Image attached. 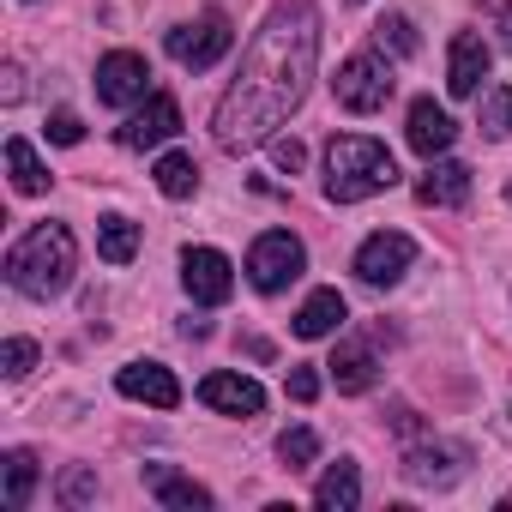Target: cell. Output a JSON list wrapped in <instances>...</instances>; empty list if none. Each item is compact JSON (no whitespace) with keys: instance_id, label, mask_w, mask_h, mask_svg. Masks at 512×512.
<instances>
[{"instance_id":"1","label":"cell","mask_w":512,"mask_h":512,"mask_svg":"<svg viewBox=\"0 0 512 512\" xmlns=\"http://www.w3.org/2000/svg\"><path fill=\"white\" fill-rule=\"evenodd\" d=\"M314 67H320V13L308 0H284L253 31V43L241 49V73L229 79V91L211 109L217 151L241 157V151L272 145L284 133V121L308 103Z\"/></svg>"},{"instance_id":"2","label":"cell","mask_w":512,"mask_h":512,"mask_svg":"<svg viewBox=\"0 0 512 512\" xmlns=\"http://www.w3.org/2000/svg\"><path fill=\"white\" fill-rule=\"evenodd\" d=\"M73 266H79V247H73V229L67 223H31L13 253H7V284L31 302H49L73 284Z\"/></svg>"},{"instance_id":"3","label":"cell","mask_w":512,"mask_h":512,"mask_svg":"<svg viewBox=\"0 0 512 512\" xmlns=\"http://www.w3.org/2000/svg\"><path fill=\"white\" fill-rule=\"evenodd\" d=\"M398 181V163L380 139L368 133H338L326 145V199L332 205H362L374 193H386Z\"/></svg>"},{"instance_id":"4","label":"cell","mask_w":512,"mask_h":512,"mask_svg":"<svg viewBox=\"0 0 512 512\" xmlns=\"http://www.w3.org/2000/svg\"><path fill=\"white\" fill-rule=\"evenodd\" d=\"M302 272H308V247H302L290 229H266V235H253V247H247V284L260 290V296L290 290Z\"/></svg>"},{"instance_id":"5","label":"cell","mask_w":512,"mask_h":512,"mask_svg":"<svg viewBox=\"0 0 512 512\" xmlns=\"http://www.w3.org/2000/svg\"><path fill=\"white\" fill-rule=\"evenodd\" d=\"M229 43H235V31H229L223 13H199V19H187V25H175V31L163 37L169 61L187 67V73H211V67L229 55Z\"/></svg>"},{"instance_id":"6","label":"cell","mask_w":512,"mask_h":512,"mask_svg":"<svg viewBox=\"0 0 512 512\" xmlns=\"http://www.w3.org/2000/svg\"><path fill=\"white\" fill-rule=\"evenodd\" d=\"M332 91H338V103H344L350 115H374V109H386V103H392L398 79H392V61L368 49V55H350V61L338 67Z\"/></svg>"},{"instance_id":"7","label":"cell","mask_w":512,"mask_h":512,"mask_svg":"<svg viewBox=\"0 0 512 512\" xmlns=\"http://www.w3.org/2000/svg\"><path fill=\"white\" fill-rule=\"evenodd\" d=\"M410 266H416V241L398 235V229H374V235L356 247V278L374 284V290H392Z\"/></svg>"},{"instance_id":"8","label":"cell","mask_w":512,"mask_h":512,"mask_svg":"<svg viewBox=\"0 0 512 512\" xmlns=\"http://www.w3.org/2000/svg\"><path fill=\"white\" fill-rule=\"evenodd\" d=\"M145 97H151V67H145V55L115 49V55L97 61V103L133 109V103H145Z\"/></svg>"},{"instance_id":"9","label":"cell","mask_w":512,"mask_h":512,"mask_svg":"<svg viewBox=\"0 0 512 512\" xmlns=\"http://www.w3.org/2000/svg\"><path fill=\"white\" fill-rule=\"evenodd\" d=\"M181 284L199 308H223L229 290H235V266H229V253L217 247H187L181 253Z\"/></svg>"},{"instance_id":"10","label":"cell","mask_w":512,"mask_h":512,"mask_svg":"<svg viewBox=\"0 0 512 512\" xmlns=\"http://www.w3.org/2000/svg\"><path fill=\"white\" fill-rule=\"evenodd\" d=\"M181 133V103L169 91H151L127 121H121V145L127 151H151V145H169Z\"/></svg>"},{"instance_id":"11","label":"cell","mask_w":512,"mask_h":512,"mask_svg":"<svg viewBox=\"0 0 512 512\" xmlns=\"http://www.w3.org/2000/svg\"><path fill=\"white\" fill-rule=\"evenodd\" d=\"M199 404L217 410V416H260L266 410V386L260 380H247V374H205L199 380Z\"/></svg>"},{"instance_id":"12","label":"cell","mask_w":512,"mask_h":512,"mask_svg":"<svg viewBox=\"0 0 512 512\" xmlns=\"http://www.w3.org/2000/svg\"><path fill=\"white\" fill-rule=\"evenodd\" d=\"M464 464H470V452L464 446H446V440H422V446L404 452V476L416 488H452L464 476Z\"/></svg>"},{"instance_id":"13","label":"cell","mask_w":512,"mask_h":512,"mask_svg":"<svg viewBox=\"0 0 512 512\" xmlns=\"http://www.w3.org/2000/svg\"><path fill=\"white\" fill-rule=\"evenodd\" d=\"M115 392L133 398V404H151V410H175L181 404V386H175V374L163 362H127L115 374Z\"/></svg>"},{"instance_id":"14","label":"cell","mask_w":512,"mask_h":512,"mask_svg":"<svg viewBox=\"0 0 512 512\" xmlns=\"http://www.w3.org/2000/svg\"><path fill=\"white\" fill-rule=\"evenodd\" d=\"M404 139H410V151H422V157H446L452 139H458V121H452L434 97H416V103H410V127H404Z\"/></svg>"},{"instance_id":"15","label":"cell","mask_w":512,"mask_h":512,"mask_svg":"<svg viewBox=\"0 0 512 512\" xmlns=\"http://www.w3.org/2000/svg\"><path fill=\"white\" fill-rule=\"evenodd\" d=\"M488 79V43L476 31H458L452 37V55H446V91L452 97H476Z\"/></svg>"},{"instance_id":"16","label":"cell","mask_w":512,"mask_h":512,"mask_svg":"<svg viewBox=\"0 0 512 512\" xmlns=\"http://www.w3.org/2000/svg\"><path fill=\"white\" fill-rule=\"evenodd\" d=\"M416 199H422V205H440V211L464 205V199H470V169H464L458 157H428V169H422V181H416Z\"/></svg>"},{"instance_id":"17","label":"cell","mask_w":512,"mask_h":512,"mask_svg":"<svg viewBox=\"0 0 512 512\" xmlns=\"http://www.w3.org/2000/svg\"><path fill=\"white\" fill-rule=\"evenodd\" d=\"M332 380H338V392H368L374 380H380V356H374V344L368 338H344L338 350H332Z\"/></svg>"},{"instance_id":"18","label":"cell","mask_w":512,"mask_h":512,"mask_svg":"<svg viewBox=\"0 0 512 512\" xmlns=\"http://www.w3.org/2000/svg\"><path fill=\"white\" fill-rule=\"evenodd\" d=\"M344 320H350V308H344V296L338 290H314L308 302H302V314H296V338H332V332H344Z\"/></svg>"},{"instance_id":"19","label":"cell","mask_w":512,"mask_h":512,"mask_svg":"<svg viewBox=\"0 0 512 512\" xmlns=\"http://www.w3.org/2000/svg\"><path fill=\"white\" fill-rule=\"evenodd\" d=\"M314 506H320V512H356V506H362V476H356V464H350V458H338V464L320 476Z\"/></svg>"},{"instance_id":"20","label":"cell","mask_w":512,"mask_h":512,"mask_svg":"<svg viewBox=\"0 0 512 512\" xmlns=\"http://www.w3.org/2000/svg\"><path fill=\"white\" fill-rule=\"evenodd\" d=\"M145 488H151L163 506H181V512H205V506H211V488H199V482L175 476L169 464H151V470H145Z\"/></svg>"},{"instance_id":"21","label":"cell","mask_w":512,"mask_h":512,"mask_svg":"<svg viewBox=\"0 0 512 512\" xmlns=\"http://www.w3.org/2000/svg\"><path fill=\"white\" fill-rule=\"evenodd\" d=\"M97 253H103L109 266H127L133 253H139V223H133V217H121V211L97 217Z\"/></svg>"},{"instance_id":"22","label":"cell","mask_w":512,"mask_h":512,"mask_svg":"<svg viewBox=\"0 0 512 512\" xmlns=\"http://www.w3.org/2000/svg\"><path fill=\"white\" fill-rule=\"evenodd\" d=\"M151 175H157V193L163 199H193V187H199V169H193L187 151H163Z\"/></svg>"},{"instance_id":"23","label":"cell","mask_w":512,"mask_h":512,"mask_svg":"<svg viewBox=\"0 0 512 512\" xmlns=\"http://www.w3.org/2000/svg\"><path fill=\"white\" fill-rule=\"evenodd\" d=\"M7 169H13V187L31 199V193H49V169L37 163L31 139H7Z\"/></svg>"},{"instance_id":"24","label":"cell","mask_w":512,"mask_h":512,"mask_svg":"<svg viewBox=\"0 0 512 512\" xmlns=\"http://www.w3.org/2000/svg\"><path fill=\"white\" fill-rule=\"evenodd\" d=\"M7 512H25L31 506V488H37V458L31 452H7Z\"/></svg>"},{"instance_id":"25","label":"cell","mask_w":512,"mask_h":512,"mask_svg":"<svg viewBox=\"0 0 512 512\" xmlns=\"http://www.w3.org/2000/svg\"><path fill=\"white\" fill-rule=\"evenodd\" d=\"M278 458H284L290 470H308V464L320 458V434H314V428H284V434H278Z\"/></svg>"},{"instance_id":"26","label":"cell","mask_w":512,"mask_h":512,"mask_svg":"<svg viewBox=\"0 0 512 512\" xmlns=\"http://www.w3.org/2000/svg\"><path fill=\"white\" fill-rule=\"evenodd\" d=\"M374 43H380V55H416V31H410V19L404 13H392V19H380V31H374Z\"/></svg>"},{"instance_id":"27","label":"cell","mask_w":512,"mask_h":512,"mask_svg":"<svg viewBox=\"0 0 512 512\" xmlns=\"http://www.w3.org/2000/svg\"><path fill=\"white\" fill-rule=\"evenodd\" d=\"M482 133H494V139L512 133V91H506V85H494V91L482 97Z\"/></svg>"},{"instance_id":"28","label":"cell","mask_w":512,"mask_h":512,"mask_svg":"<svg viewBox=\"0 0 512 512\" xmlns=\"http://www.w3.org/2000/svg\"><path fill=\"white\" fill-rule=\"evenodd\" d=\"M37 368V344L31 338H7V344H0V374H7V380H25Z\"/></svg>"},{"instance_id":"29","label":"cell","mask_w":512,"mask_h":512,"mask_svg":"<svg viewBox=\"0 0 512 512\" xmlns=\"http://www.w3.org/2000/svg\"><path fill=\"white\" fill-rule=\"evenodd\" d=\"M49 139H55V145H79V139H85V121H79L73 109H55V115H49Z\"/></svg>"},{"instance_id":"30","label":"cell","mask_w":512,"mask_h":512,"mask_svg":"<svg viewBox=\"0 0 512 512\" xmlns=\"http://www.w3.org/2000/svg\"><path fill=\"white\" fill-rule=\"evenodd\" d=\"M284 386H290V398H296V404H314V398H320V374H314V368H290V380H284Z\"/></svg>"},{"instance_id":"31","label":"cell","mask_w":512,"mask_h":512,"mask_svg":"<svg viewBox=\"0 0 512 512\" xmlns=\"http://www.w3.org/2000/svg\"><path fill=\"white\" fill-rule=\"evenodd\" d=\"M488 25H494V43L512 49V0H488Z\"/></svg>"},{"instance_id":"32","label":"cell","mask_w":512,"mask_h":512,"mask_svg":"<svg viewBox=\"0 0 512 512\" xmlns=\"http://www.w3.org/2000/svg\"><path fill=\"white\" fill-rule=\"evenodd\" d=\"M272 157H278V169H284V175H296V169L308 163V151H302V139H272Z\"/></svg>"},{"instance_id":"33","label":"cell","mask_w":512,"mask_h":512,"mask_svg":"<svg viewBox=\"0 0 512 512\" xmlns=\"http://www.w3.org/2000/svg\"><path fill=\"white\" fill-rule=\"evenodd\" d=\"M91 494H97V482H91V470H73V476L61 482V500H67V506H79V500H91Z\"/></svg>"},{"instance_id":"34","label":"cell","mask_w":512,"mask_h":512,"mask_svg":"<svg viewBox=\"0 0 512 512\" xmlns=\"http://www.w3.org/2000/svg\"><path fill=\"white\" fill-rule=\"evenodd\" d=\"M0 79H7V85H0V91H7V103H19V97H25V73H19V67H7Z\"/></svg>"},{"instance_id":"35","label":"cell","mask_w":512,"mask_h":512,"mask_svg":"<svg viewBox=\"0 0 512 512\" xmlns=\"http://www.w3.org/2000/svg\"><path fill=\"white\" fill-rule=\"evenodd\" d=\"M506 199H512V181H506Z\"/></svg>"}]
</instances>
